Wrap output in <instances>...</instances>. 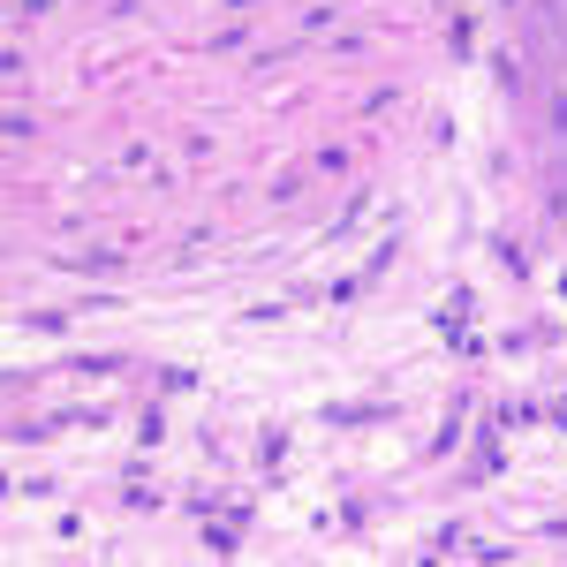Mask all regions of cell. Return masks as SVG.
Returning <instances> with one entry per match:
<instances>
[{
    "label": "cell",
    "instance_id": "6da1fadb",
    "mask_svg": "<svg viewBox=\"0 0 567 567\" xmlns=\"http://www.w3.org/2000/svg\"><path fill=\"white\" fill-rule=\"evenodd\" d=\"M227 8H258V0H227Z\"/></svg>",
    "mask_w": 567,
    "mask_h": 567
}]
</instances>
